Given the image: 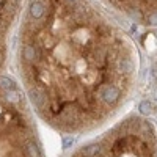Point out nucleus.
Listing matches in <instances>:
<instances>
[{
    "mask_svg": "<svg viewBox=\"0 0 157 157\" xmlns=\"http://www.w3.org/2000/svg\"><path fill=\"white\" fill-rule=\"evenodd\" d=\"M99 94H101V99L105 104H115L118 99H120L121 91H120V88H116L115 85H104L99 90Z\"/></svg>",
    "mask_w": 157,
    "mask_h": 157,
    "instance_id": "obj_1",
    "label": "nucleus"
},
{
    "mask_svg": "<svg viewBox=\"0 0 157 157\" xmlns=\"http://www.w3.org/2000/svg\"><path fill=\"white\" fill-rule=\"evenodd\" d=\"M134 61L127 58V57H123V58H118L116 61V69L118 72H121V74H132L134 72Z\"/></svg>",
    "mask_w": 157,
    "mask_h": 157,
    "instance_id": "obj_2",
    "label": "nucleus"
},
{
    "mask_svg": "<svg viewBox=\"0 0 157 157\" xmlns=\"http://www.w3.org/2000/svg\"><path fill=\"white\" fill-rule=\"evenodd\" d=\"M101 152V146L96 145V143H93V145H88V146H83L80 154L83 157H96L98 154Z\"/></svg>",
    "mask_w": 157,
    "mask_h": 157,
    "instance_id": "obj_3",
    "label": "nucleus"
},
{
    "mask_svg": "<svg viewBox=\"0 0 157 157\" xmlns=\"http://www.w3.org/2000/svg\"><path fill=\"white\" fill-rule=\"evenodd\" d=\"M0 88H2L3 91H6V90H17V85H16V82L13 80V78H10L6 75H0Z\"/></svg>",
    "mask_w": 157,
    "mask_h": 157,
    "instance_id": "obj_4",
    "label": "nucleus"
},
{
    "mask_svg": "<svg viewBox=\"0 0 157 157\" xmlns=\"http://www.w3.org/2000/svg\"><path fill=\"white\" fill-rule=\"evenodd\" d=\"M140 112H141L143 115H151V113L154 112V104H152L151 101H143V102L140 104Z\"/></svg>",
    "mask_w": 157,
    "mask_h": 157,
    "instance_id": "obj_5",
    "label": "nucleus"
},
{
    "mask_svg": "<svg viewBox=\"0 0 157 157\" xmlns=\"http://www.w3.org/2000/svg\"><path fill=\"white\" fill-rule=\"evenodd\" d=\"M25 152H27L29 157H41V152H39V149L35 143H29V145L25 146Z\"/></svg>",
    "mask_w": 157,
    "mask_h": 157,
    "instance_id": "obj_6",
    "label": "nucleus"
},
{
    "mask_svg": "<svg viewBox=\"0 0 157 157\" xmlns=\"http://www.w3.org/2000/svg\"><path fill=\"white\" fill-rule=\"evenodd\" d=\"M146 21H148V24H151V25H157V11L149 13L148 17H146Z\"/></svg>",
    "mask_w": 157,
    "mask_h": 157,
    "instance_id": "obj_7",
    "label": "nucleus"
},
{
    "mask_svg": "<svg viewBox=\"0 0 157 157\" xmlns=\"http://www.w3.org/2000/svg\"><path fill=\"white\" fill-rule=\"evenodd\" d=\"M74 145V138L72 137H64L63 138V148L64 149H68L69 146H72Z\"/></svg>",
    "mask_w": 157,
    "mask_h": 157,
    "instance_id": "obj_8",
    "label": "nucleus"
},
{
    "mask_svg": "<svg viewBox=\"0 0 157 157\" xmlns=\"http://www.w3.org/2000/svg\"><path fill=\"white\" fill-rule=\"evenodd\" d=\"M69 2H75V0H69Z\"/></svg>",
    "mask_w": 157,
    "mask_h": 157,
    "instance_id": "obj_9",
    "label": "nucleus"
}]
</instances>
